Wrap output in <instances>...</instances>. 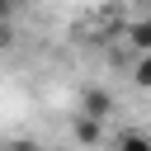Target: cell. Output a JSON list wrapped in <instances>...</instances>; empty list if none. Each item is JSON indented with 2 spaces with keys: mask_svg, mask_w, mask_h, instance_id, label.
Listing matches in <instances>:
<instances>
[{
  "mask_svg": "<svg viewBox=\"0 0 151 151\" xmlns=\"http://www.w3.org/2000/svg\"><path fill=\"white\" fill-rule=\"evenodd\" d=\"M76 113H85V118L104 123V118L113 113V94H109V90H99V85H90V90L80 94V109H76Z\"/></svg>",
  "mask_w": 151,
  "mask_h": 151,
  "instance_id": "1",
  "label": "cell"
},
{
  "mask_svg": "<svg viewBox=\"0 0 151 151\" xmlns=\"http://www.w3.org/2000/svg\"><path fill=\"white\" fill-rule=\"evenodd\" d=\"M127 42H132V52H137V57H146V52H151V14H142V19H132V24H127Z\"/></svg>",
  "mask_w": 151,
  "mask_h": 151,
  "instance_id": "2",
  "label": "cell"
},
{
  "mask_svg": "<svg viewBox=\"0 0 151 151\" xmlns=\"http://www.w3.org/2000/svg\"><path fill=\"white\" fill-rule=\"evenodd\" d=\"M71 137H76L80 146H94V142H99V123L85 118V113H76V118H71Z\"/></svg>",
  "mask_w": 151,
  "mask_h": 151,
  "instance_id": "3",
  "label": "cell"
},
{
  "mask_svg": "<svg viewBox=\"0 0 151 151\" xmlns=\"http://www.w3.org/2000/svg\"><path fill=\"white\" fill-rule=\"evenodd\" d=\"M113 151H151V137H146V132H137V127H132V132H123V137H118V142H113Z\"/></svg>",
  "mask_w": 151,
  "mask_h": 151,
  "instance_id": "4",
  "label": "cell"
},
{
  "mask_svg": "<svg viewBox=\"0 0 151 151\" xmlns=\"http://www.w3.org/2000/svg\"><path fill=\"white\" fill-rule=\"evenodd\" d=\"M132 85H137V90H151V52L132 61Z\"/></svg>",
  "mask_w": 151,
  "mask_h": 151,
  "instance_id": "5",
  "label": "cell"
},
{
  "mask_svg": "<svg viewBox=\"0 0 151 151\" xmlns=\"http://www.w3.org/2000/svg\"><path fill=\"white\" fill-rule=\"evenodd\" d=\"M9 14H14V0H0V24H9Z\"/></svg>",
  "mask_w": 151,
  "mask_h": 151,
  "instance_id": "6",
  "label": "cell"
},
{
  "mask_svg": "<svg viewBox=\"0 0 151 151\" xmlns=\"http://www.w3.org/2000/svg\"><path fill=\"white\" fill-rule=\"evenodd\" d=\"M14 42V33H9V24H0V47H9Z\"/></svg>",
  "mask_w": 151,
  "mask_h": 151,
  "instance_id": "7",
  "label": "cell"
}]
</instances>
